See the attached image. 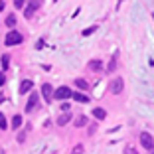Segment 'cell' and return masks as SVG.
Here are the masks:
<instances>
[{
    "mask_svg": "<svg viewBox=\"0 0 154 154\" xmlns=\"http://www.w3.org/2000/svg\"><path fill=\"white\" fill-rule=\"evenodd\" d=\"M122 91H125V79H122V77H113L109 81V93L121 95Z\"/></svg>",
    "mask_w": 154,
    "mask_h": 154,
    "instance_id": "cell-1",
    "label": "cell"
},
{
    "mask_svg": "<svg viewBox=\"0 0 154 154\" xmlns=\"http://www.w3.org/2000/svg\"><path fill=\"white\" fill-rule=\"evenodd\" d=\"M24 42V36L18 32V30H10L8 34H6V45L8 48H12V45H18Z\"/></svg>",
    "mask_w": 154,
    "mask_h": 154,
    "instance_id": "cell-2",
    "label": "cell"
},
{
    "mask_svg": "<svg viewBox=\"0 0 154 154\" xmlns=\"http://www.w3.org/2000/svg\"><path fill=\"white\" fill-rule=\"evenodd\" d=\"M140 144L144 146L146 150H154V138H152V134L150 132H140Z\"/></svg>",
    "mask_w": 154,
    "mask_h": 154,
    "instance_id": "cell-3",
    "label": "cell"
},
{
    "mask_svg": "<svg viewBox=\"0 0 154 154\" xmlns=\"http://www.w3.org/2000/svg\"><path fill=\"white\" fill-rule=\"evenodd\" d=\"M67 97H71V89H69V87H65V85L57 87V89L54 91V99L63 101V99H67Z\"/></svg>",
    "mask_w": 154,
    "mask_h": 154,
    "instance_id": "cell-4",
    "label": "cell"
},
{
    "mask_svg": "<svg viewBox=\"0 0 154 154\" xmlns=\"http://www.w3.org/2000/svg\"><path fill=\"white\" fill-rule=\"evenodd\" d=\"M38 101H40V95H38V93H30V99H28V103H26V111L28 113L38 107Z\"/></svg>",
    "mask_w": 154,
    "mask_h": 154,
    "instance_id": "cell-5",
    "label": "cell"
},
{
    "mask_svg": "<svg viewBox=\"0 0 154 154\" xmlns=\"http://www.w3.org/2000/svg\"><path fill=\"white\" fill-rule=\"evenodd\" d=\"M42 97H44L45 101L54 99V87H51L50 83H44V85H42Z\"/></svg>",
    "mask_w": 154,
    "mask_h": 154,
    "instance_id": "cell-6",
    "label": "cell"
},
{
    "mask_svg": "<svg viewBox=\"0 0 154 154\" xmlns=\"http://www.w3.org/2000/svg\"><path fill=\"white\" fill-rule=\"evenodd\" d=\"M32 87H34L32 79H24V81L20 83V95H26L28 91H32Z\"/></svg>",
    "mask_w": 154,
    "mask_h": 154,
    "instance_id": "cell-7",
    "label": "cell"
},
{
    "mask_svg": "<svg viewBox=\"0 0 154 154\" xmlns=\"http://www.w3.org/2000/svg\"><path fill=\"white\" fill-rule=\"evenodd\" d=\"M93 117H95L97 121H105V119H107V111H105L103 107H95V109H93Z\"/></svg>",
    "mask_w": 154,
    "mask_h": 154,
    "instance_id": "cell-8",
    "label": "cell"
},
{
    "mask_svg": "<svg viewBox=\"0 0 154 154\" xmlns=\"http://www.w3.org/2000/svg\"><path fill=\"white\" fill-rule=\"evenodd\" d=\"M69 121H71V113L67 111V113L59 115V117H57V121H55V122H57V127H63V125H67Z\"/></svg>",
    "mask_w": 154,
    "mask_h": 154,
    "instance_id": "cell-9",
    "label": "cell"
},
{
    "mask_svg": "<svg viewBox=\"0 0 154 154\" xmlns=\"http://www.w3.org/2000/svg\"><path fill=\"white\" fill-rule=\"evenodd\" d=\"M75 87H77V89H83V91H89L91 89V85L85 81V79H81V77H77V79H75Z\"/></svg>",
    "mask_w": 154,
    "mask_h": 154,
    "instance_id": "cell-10",
    "label": "cell"
},
{
    "mask_svg": "<svg viewBox=\"0 0 154 154\" xmlns=\"http://www.w3.org/2000/svg\"><path fill=\"white\" fill-rule=\"evenodd\" d=\"M71 97L77 101V103H89V97L83 95V93H71Z\"/></svg>",
    "mask_w": 154,
    "mask_h": 154,
    "instance_id": "cell-11",
    "label": "cell"
},
{
    "mask_svg": "<svg viewBox=\"0 0 154 154\" xmlns=\"http://www.w3.org/2000/svg\"><path fill=\"white\" fill-rule=\"evenodd\" d=\"M117 57H119V54H115L113 59H111V63L107 65V73H113L115 69H117V65H119V63H117Z\"/></svg>",
    "mask_w": 154,
    "mask_h": 154,
    "instance_id": "cell-12",
    "label": "cell"
},
{
    "mask_svg": "<svg viewBox=\"0 0 154 154\" xmlns=\"http://www.w3.org/2000/svg\"><path fill=\"white\" fill-rule=\"evenodd\" d=\"M20 127H22V117H20V115H14V117H12V128H14V131H18Z\"/></svg>",
    "mask_w": 154,
    "mask_h": 154,
    "instance_id": "cell-13",
    "label": "cell"
},
{
    "mask_svg": "<svg viewBox=\"0 0 154 154\" xmlns=\"http://www.w3.org/2000/svg\"><path fill=\"white\" fill-rule=\"evenodd\" d=\"M85 125H87V117H85V115H79V117L75 119V127L77 128H83Z\"/></svg>",
    "mask_w": 154,
    "mask_h": 154,
    "instance_id": "cell-14",
    "label": "cell"
},
{
    "mask_svg": "<svg viewBox=\"0 0 154 154\" xmlns=\"http://www.w3.org/2000/svg\"><path fill=\"white\" fill-rule=\"evenodd\" d=\"M101 67H103V63H101L99 59H93V61L89 63V69H91V71H101Z\"/></svg>",
    "mask_w": 154,
    "mask_h": 154,
    "instance_id": "cell-15",
    "label": "cell"
},
{
    "mask_svg": "<svg viewBox=\"0 0 154 154\" xmlns=\"http://www.w3.org/2000/svg\"><path fill=\"white\" fill-rule=\"evenodd\" d=\"M40 6H42V0H28V8H32L34 12H36Z\"/></svg>",
    "mask_w": 154,
    "mask_h": 154,
    "instance_id": "cell-16",
    "label": "cell"
},
{
    "mask_svg": "<svg viewBox=\"0 0 154 154\" xmlns=\"http://www.w3.org/2000/svg\"><path fill=\"white\" fill-rule=\"evenodd\" d=\"M6 26H8V28L16 26V16H14V14H8V18H6Z\"/></svg>",
    "mask_w": 154,
    "mask_h": 154,
    "instance_id": "cell-17",
    "label": "cell"
},
{
    "mask_svg": "<svg viewBox=\"0 0 154 154\" xmlns=\"http://www.w3.org/2000/svg\"><path fill=\"white\" fill-rule=\"evenodd\" d=\"M125 154H138V150H136L132 144H127L125 146Z\"/></svg>",
    "mask_w": 154,
    "mask_h": 154,
    "instance_id": "cell-18",
    "label": "cell"
},
{
    "mask_svg": "<svg viewBox=\"0 0 154 154\" xmlns=\"http://www.w3.org/2000/svg\"><path fill=\"white\" fill-rule=\"evenodd\" d=\"M83 152H85L83 144H77V146H73V150H71V154H83Z\"/></svg>",
    "mask_w": 154,
    "mask_h": 154,
    "instance_id": "cell-19",
    "label": "cell"
},
{
    "mask_svg": "<svg viewBox=\"0 0 154 154\" xmlns=\"http://www.w3.org/2000/svg\"><path fill=\"white\" fill-rule=\"evenodd\" d=\"M0 128H2V131H6V128H8V125H6V117H4V113H0Z\"/></svg>",
    "mask_w": 154,
    "mask_h": 154,
    "instance_id": "cell-20",
    "label": "cell"
},
{
    "mask_svg": "<svg viewBox=\"0 0 154 154\" xmlns=\"http://www.w3.org/2000/svg\"><path fill=\"white\" fill-rule=\"evenodd\" d=\"M10 65V55H2V69H8Z\"/></svg>",
    "mask_w": 154,
    "mask_h": 154,
    "instance_id": "cell-21",
    "label": "cell"
},
{
    "mask_svg": "<svg viewBox=\"0 0 154 154\" xmlns=\"http://www.w3.org/2000/svg\"><path fill=\"white\" fill-rule=\"evenodd\" d=\"M97 30V26H89V28H85V30H83V36H91V34L95 32Z\"/></svg>",
    "mask_w": 154,
    "mask_h": 154,
    "instance_id": "cell-22",
    "label": "cell"
},
{
    "mask_svg": "<svg viewBox=\"0 0 154 154\" xmlns=\"http://www.w3.org/2000/svg\"><path fill=\"white\" fill-rule=\"evenodd\" d=\"M18 142H20V144H22V142H26V131H22L18 134Z\"/></svg>",
    "mask_w": 154,
    "mask_h": 154,
    "instance_id": "cell-23",
    "label": "cell"
},
{
    "mask_svg": "<svg viewBox=\"0 0 154 154\" xmlns=\"http://www.w3.org/2000/svg\"><path fill=\"white\" fill-rule=\"evenodd\" d=\"M14 6H16V8H22V6H24V0H14Z\"/></svg>",
    "mask_w": 154,
    "mask_h": 154,
    "instance_id": "cell-24",
    "label": "cell"
},
{
    "mask_svg": "<svg viewBox=\"0 0 154 154\" xmlns=\"http://www.w3.org/2000/svg\"><path fill=\"white\" fill-rule=\"evenodd\" d=\"M4 6H6V4H4V0H0V12L4 10Z\"/></svg>",
    "mask_w": 154,
    "mask_h": 154,
    "instance_id": "cell-25",
    "label": "cell"
},
{
    "mask_svg": "<svg viewBox=\"0 0 154 154\" xmlns=\"http://www.w3.org/2000/svg\"><path fill=\"white\" fill-rule=\"evenodd\" d=\"M2 83H4V75H0V85H2Z\"/></svg>",
    "mask_w": 154,
    "mask_h": 154,
    "instance_id": "cell-26",
    "label": "cell"
},
{
    "mask_svg": "<svg viewBox=\"0 0 154 154\" xmlns=\"http://www.w3.org/2000/svg\"><path fill=\"white\" fill-rule=\"evenodd\" d=\"M152 154H154V150H152Z\"/></svg>",
    "mask_w": 154,
    "mask_h": 154,
    "instance_id": "cell-27",
    "label": "cell"
}]
</instances>
